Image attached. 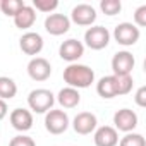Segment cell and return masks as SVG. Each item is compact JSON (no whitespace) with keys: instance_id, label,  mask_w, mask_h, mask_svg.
I'll list each match as a JSON object with an SVG mask.
<instances>
[{"instance_id":"obj_1","label":"cell","mask_w":146,"mask_h":146,"mask_svg":"<svg viewBox=\"0 0 146 146\" xmlns=\"http://www.w3.org/2000/svg\"><path fill=\"white\" fill-rule=\"evenodd\" d=\"M64 81L69 84V88H90L95 81V70L83 64H70L64 69Z\"/></svg>"},{"instance_id":"obj_2","label":"cell","mask_w":146,"mask_h":146,"mask_svg":"<svg viewBox=\"0 0 146 146\" xmlns=\"http://www.w3.org/2000/svg\"><path fill=\"white\" fill-rule=\"evenodd\" d=\"M53 103H55L53 93L50 90H45V88L33 90L28 96V105L36 113H46L48 110H52Z\"/></svg>"},{"instance_id":"obj_3","label":"cell","mask_w":146,"mask_h":146,"mask_svg":"<svg viewBox=\"0 0 146 146\" xmlns=\"http://www.w3.org/2000/svg\"><path fill=\"white\" fill-rule=\"evenodd\" d=\"M139 36H141V31L132 23H120L113 29V38L122 46H132V45H136L137 40H139Z\"/></svg>"},{"instance_id":"obj_4","label":"cell","mask_w":146,"mask_h":146,"mask_svg":"<svg viewBox=\"0 0 146 146\" xmlns=\"http://www.w3.org/2000/svg\"><path fill=\"white\" fill-rule=\"evenodd\" d=\"M84 41L91 50H103L110 41V33L105 26H91L84 33Z\"/></svg>"},{"instance_id":"obj_5","label":"cell","mask_w":146,"mask_h":146,"mask_svg":"<svg viewBox=\"0 0 146 146\" xmlns=\"http://www.w3.org/2000/svg\"><path fill=\"white\" fill-rule=\"evenodd\" d=\"M69 127V117L64 110H48L45 115V129L50 134H62Z\"/></svg>"},{"instance_id":"obj_6","label":"cell","mask_w":146,"mask_h":146,"mask_svg":"<svg viewBox=\"0 0 146 146\" xmlns=\"http://www.w3.org/2000/svg\"><path fill=\"white\" fill-rule=\"evenodd\" d=\"M134 57L131 52H117L112 58V70L113 76H131V72L134 69Z\"/></svg>"},{"instance_id":"obj_7","label":"cell","mask_w":146,"mask_h":146,"mask_svg":"<svg viewBox=\"0 0 146 146\" xmlns=\"http://www.w3.org/2000/svg\"><path fill=\"white\" fill-rule=\"evenodd\" d=\"M28 74L33 81H46L52 74V65L43 57H35L28 64Z\"/></svg>"},{"instance_id":"obj_8","label":"cell","mask_w":146,"mask_h":146,"mask_svg":"<svg viewBox=\"0 0 146 146\" xmlns=\"http://www.w3.org/2000/svg\"><path fill=\"white\" fill-rule=\"evenodd\" d=\"M84 53V45L79 41V40H74V38H70V40H65L60 48H58V55L60 58L67 60V62H76L78 58H81Z\"/></svg>"},{"instance_id":"obj_9","label":"cell","mask_w":146,"mask_h":146,"mask_svg":"<svg viewBox=\"0 0 146 146\" xmlns=\"http://www.w3.org/2000/svg\"><path fill=\"white\" fill-rule=\"evenodd\" d=\"M70 19L79 26H91L96 21V11L90 4H78L70 12Z\"/></svg>"},{"instance_id":"obj_10","label":"cell","mask_w":146,"mask_h":146,"mask_svg":"<svg viewBox=\"0 0 146 146\" xmlns=\"http://www.w3.org/2000/svg\"><path fill=\"white\" fill-rule=\"evenodd\" d=\"M70 28V19L64 14H50L45 19V29L46 33L53 35V36H60L65 35Z\"/></svg>"},{"instance_id":"obj_11","label":"cell","mask_w":146,"mask_h":146,"mask_svg":"<svg viewBox=\"0 0 146 146\" xmlns=\"http://www.w3.org/2000/svg\"><path fill=\"white\" fill-rule=\"evenodd\" d=\"M96 124H98L96 115L91 113V112H81V113H78L74 117V120H72V127H74V131L78 134H83V136L91 134L96 129Z\"/></svg>"},{"instance_id":"obj_12","label":"cell","mask_w":146,"mask_h":146,"mask_svg":"<svg viewBox=\"0 0 146 146\" xmlns=\"http://www.w3.org/2000/svg\"><path fill=\"white\" fill-rule=\"evenodd\" d=\"M113 124H115V129H119L122 132H131L137 127V115L129 108H122V110L115 112Z\"/></svg>"},{"instance_id":"obj_13","label":"cell","mask_w":146,"mask_h":146,"mask_svg":"<svg viewBox=\"0 0 146 146\" xmlns=\"http://www.w3.org/2000/svg\"><path fill=\"white\" fill-rule=\"evenodd\" d=\"M19 46L26 55H38L43 50V38L35 31L24 33L19 40Z\"/></svg>"},{"instance_id":"obj_14","label":"cell","mask_w":146,"mask_h":146,"mask_svg":"<svg viewBox=\"0 0 146 146\" xmlns=\"http://www.w3.org/2000/svg\"><path fill=\"white\" fill-rule=\"evenodd\" d=\"M11 124L16 131L26 132L33 127V113L26 108H16L11 112Z\"/></svg>"},{"instance_id":"obj_15","label":"cell","mask_w":146,"mask_h":146,"mask_svg":"<svg viewBox=\"0 0 146 146\" xmlns=\"http://www.w3.org/2000/svg\"><path fill=\"white\" fill-rule=\"evenodd\" d=\"M95 144L96 146H117L119 144V134L117 129L112 125H102L95 132Z\"/></svg>"},{"instance_id":"obj_16","label":"cell","mask_w":146,"mask_h":146,"mask_svg":"<svg viewBox=\"0 0 146 146\" xmlns=\"http://www.w3.org/2000/svg\"><path fill=\"white\" fill-rule=\"evenodd\" d=\"M57 102L64 107V108H76L81 102V95L78 90L74 88H62L57 95Z\"/></svg>"},{"instance_id":"obj_17","label":"cell","mask_w":146,"mask_h":146,"mask_svg":"<svg viewBox=\"0 0 146 146\" xmlns=\"http://www.w3.org/2000/svg\"><path fill=\"white\" fill-rule=\"evenodd\" d=\"M36 21V11L31 5H24L16 16H14V24L19 29H28L35 24Z\"/></svg>"},{"instance_id":"obj_18","label":"cell","mask_w":146,"mask_h":146,"mask_svg":"<svg viewBox=\"0 0 146 146\" xmlns=\"http://www.w3.org/2000/svg\"><path fill=\"white\" fill-rule=\"evenodd\" d=\"M96 91H98V95H100L102 98H105V100H110V98L117 96V93H115V78H113V76H105V78H102V79L98 81V84H96Z\"/></svg>"},{"instance_id":"obj_19","label":"cell","mask_w":146,"mask_h":146,"mask_svg":"<svg viewBox=\"0 0 146 146\" xmlns=\"http://www.w3.org/2000/svg\"><path fill=\"white\" fill-rule=\"evenodd\" d=\"M17 95V84L7 76H0V100H11Z\"/></svg>"},{"instance_id":"obj_20","label":"cell","mask_w":146,"mask_h":146,"mask_svg":"<svg viewBox=\"0 0 146 146\" xmlns=\"http://www.w3.org/2000/svg\"><path fill=\"white\" fill-rule=\"evenodd\" d=\"M113 78H115V93H117V96L131 93L132 84H134L132 76H113Z\"/></svg>"},{"instance_id":"obj_21","label":"cell","mask_w":146,"mask_h":146,"mask_svg":"<svg viewBox=\"0 0 146 146\" xmlns=\"http://www.w3.org/2000/svg\"><path fill=\"white\" fill-rule=\"evenodd\" d=\"M24 5L26 4L23 2V0H2V2H0V9H2V12L5 16H11V17H14Z\"/></svg>"},{"instance_id":"obj_22","label":"cell","mask_w":146,"mask_h":146,"mask_svg":"<svg viewBox=\"0 0 146 146\" xmlns=\"http://www.w3.org/2000/svg\"><path fill=\"white\" fill-rule=\"evenodd\" d=\"M119 146H146V139H144L143 134L127 132V134L119 141Z\"/></svg>"},{"instance_id":"obj_23","label":"cell","mask_w":146,"mask_h":146,"mask_svg":"<svg viewBox=\"0 0 146 146\" xmlns=\"http://www.w3.org/2000/svg\"><path fill=\"white\" fill-rule=\"evenodd\" d=\"M100 9L107 16H115V14H119L122 11V4H120V0H102Z\"/></svg>"},{"instance_id":"obj_24","label":"cell","mask_w":146,"mask_h":146,"mask_svg":"<svg viewBox=\"0 0 146 146\" xmlns=\"http://www.w3.org/2000/svg\"><path fill=\"white\" fill-rule=\"evenodd\" d=\"M58 7V0H33V9L40 12H52Z\"/></svg>"},{"instance_id":"obj_25","label":"cell","mask_w":146,"mask_h":146,"mask_svg":"<svg viewBox=\"0 0 146 146\" xmlns=\"http://www.w3.org/2000/svg\"><path fill=\"white\" fill-rule=\"evenodd\" d=\"M9 146H36V143L33 141V137L24 136V134H19V136H16V137L11 139Z\"/></svg>"},{"instance_id":"obj_26","label":"cell","mask_w":146,"mask_h":146,"mask_svg":"<svg viewBox=\"0 0 146 146\" xmlns=\"http://www.w3.org/2000/svg\"><path fill=\"white\" fill-rule=\"evenodd\" d=\"M134 26L136 28H143V26H146V5H141V7H137L136 9V12H134Z\"/></svg>"},{"instance_id":"obj_27","label":"cell","mask_w":146,"mask_h":146,"mask_svg":"<svg viewBox=\"0 0 146 146\" xmlns=\"http://www.w3.org/2000/svg\"><path fill=\"white\" fill-rule=\"evenodd\" d=\"M136 103L139 107H146V86H141L137 91H136V96H134Z\"/></svg>"},{"instance_id":"obj_28","label":"cell","mask_w":146,"mask_h":146,"mask_svg":"<svg viewBox=\"0 0 146 146\" xmlns=\"http://www.w3.org/2000/svg\"><path fill=\"white\" fill-rule=\"evenodd\" d=\"M7 112H9V107H7V103H5L4 100H0V120H2V119L7 115Z\"/></svg>"}]
</instances>
